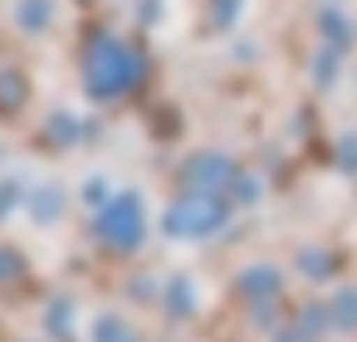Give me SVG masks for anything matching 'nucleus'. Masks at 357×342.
Returning <instances> with one entry per match:
<instances>
[{
	"mask_svg": "<svg viewBox=\"0 0 357 342\" xmlns=\"http://www.w3.org/2000/svg\"><path fill=\"white\" fill-rule=\"evenodd\" d=\"M20 25L25 30H45L50 25V0H25V6H20Z\"/></svg>",
	"mask_w": 357,
	"mask_h": 342,
	"instance_id": "obj_8",
	"label": "nucleus"
},
{
	"mask_svg": "<svg viewBox=\"0 0 357 342\" xmlns=\"http://www.w3.org/2000/svg\"><path fill=\"white\" fill-rule=\"evenodd\" d=\"M59 210H64V191H59V186H40V191L30 196V215H35V220H54Z\"/></svg>",
	"mask_w": 357,
	"mask_h": 342,
	"instance_id": "obj_6",
	"label": "nucleus"
},
{
	"mask_svg": "<svg viewBox=\"0 0 357 342\" xmlns=\"http://www.w3.org/2000/svg\"><path fill=\"white\" fill-rule=\"evenodd\" d=\"M84 74H89V93L93 98H118V93H128L137 84L142 64H137V54L123 40H108L103 35V40H93V49L84 59Z\"/></svg>",
	"mask_w": 357,
	"mask_h": 342,
	"instance_id": "obj_1",
	"label": "nucleus"
},
{
	"mask_svg": "<svg viewBox=\"0 0 357 342\" xmlns=\"http://www.w3.org/2000/svg\"><path fill=\"white\" fill-rule=\"evenodd\" d=\"M191 298H196V293H191V283H186V279H176V283H172V308H176V313H186V308H191Z\"/></svg>",
	"mask_w": 357,
	"mask_h": 342,
	"instance_id": "obj_11",
	"label": "nucleus"
},
{
	"mask_svg": "<svg viewBox=\"0 0 357 342\" xmlns=\"http://www.w3.org/2000/svg\"><path fill=\"white\" fill-rule=\"evenodd\" d=\"M333 313H337L342 327H357V293H337V308Z\"/></svg>",
	"mask_w": 357,
	"mask_h": 342,
	"instance_id": "obj_10",
	"label": "nucleus"
},
{
	"mask_svg": "<svg viewBox=\"0 0 357 342\" xmlns=\"http://www.w3.org/2000/svg\"><path fill=\"white\" fill-rule=\"evenodd\" d=\"M50 137H54V142H74V137H79V123H74L69 113H59V118L50 123Z\"/></svg>",
	"mask_w": 357,
	"mask_h": 342,
	"instance_id": "obj_9",
	"label": "nucleus"
},
{
	"mask_svg": "<svg viewBox=\"0 0 357 342\" xmlns=\"http://www.w3.org/2000/svg\"><path fill=\"white\" fill-rule=\"evenodd\" d=\"M235 196H240V201H255V196H259V186H255L250 176H235Z\"/></svg>",
	"mask_w": 357,
	"mask_h": 342,
	"instance_id": "obj_13",
	"label": "nucleus"
},
{
	"mask_svg": "<svg viewBox=\"0 0 357 342\" xmlns=\"http://www.w3.org/2000/svg\"><path fill=\"white\" fill-rule=\"evenodd\" d=\"M328 254H303V274H328Z\"/></svg>",
	"mask_w": 357,
	"mask_h": 342,
	"instance_id": "obj_12",
	"label": "nucleus"
},
{
	"mask_svg": "<svg viewBox=\"0 0 357 342\" xmlns=\"http://www.w3.org/2000/svg\"><path fill=\"white\" fill-rule=\"evenodd\" d=\"M142 230H147V215H142V201H137L132 191L113 196V201L103 205V215H98V235H103V244H113V249H137V244H142Z\"/></svg>",
	"mask_w": 357,
	"mask_h": 342,
	"instance_id": "obj_3",
	"label": "nucleus"
},
{
	"mask_svg": "<svg viewBox=\"0 0 357 342\" xmlns=\"http://www.w3.org/2000/svg\"><path fill=\"white\" fill-rule=\"evenodd\" d=\"M342 166H357V137L342 142Z\"/></svg>",
	"mask_w": 357,
	"mask_h": 342,
	"instance_id": "obj_14",
	"label": "nucleus"
},
{
	"mask_svg": "<svg viewBox=\"0 0 357 342\" xmlns=\"http://www.w3.org/2000/svg\"><path fill=\"white\" fill-rule=\"evenodd\" d=\"M225 196H215V191H186L172 210H167V230L176 235V240H201V235H211L215 225H225Z\"/></svg>",
	"mask_w": 357,
	"mask_h": 342,
	"instance_id": "obj_2",
	"label": "nucleus"
},
{
	"mask_svg": "<svg viewBox=\"0 0 357 342\" xmlns=\"http://www.w3.org/2000/svg\"><path fill=\"white\" fill-rule=\"evenodd\" d=\"M240 288H245L250 298H269V293L279 288V274H274L269 264H259V269H250V274L240 279Z\"/></svg>",
	"mask_w": 357,
	"mask_h": 342,
	"instance_id": "obj_7",
	"label": "nucleus"
},
{
	"mask_svg": "<svg viewBox=\"0 0 357 342\" xmlns=\"http://www.w3.org/2000/svg\"><path fill=\"white\" fill-rule=\"evenodd\" d=\"M6 274H15V254H0V279Z\"/></svg>",
	"mask_w": 357,
	"mask_h": 342,
	"instance_id": "obj_15",
	"label": "nucleus"
},
{
	"mask_svg": "<svg viewBox=\"0 0 357 342\" xmlns=\"http://www.w3.org/2000/svg\"><path fill=\"white\" fill-rule=\"evenodd\" d=\"M10 201H15V186H6V191H0V210H6Z\"/></svg>",
	"mask_w": 357,
	"mask_h": 342,
	"instance_id": "obj_16",
	"label": "nucleus"
},
{
	"mask_svg": "<svg viewBox=\"0 0 357 342\" xmlns=\"http://www.w3.org/2000/svg\"><path fill=\"white\" fill-rule=\"evenodd\" d=\"M25 74H15V69H0V113H15V108H25Z\"/></svg>",
	"mask_w": 357,
	"mask_h": 342,
	"instance_id": "obj_5",
	"label": "nucleus"
},
{
	"mask_svg": "<svg viewBox=\"0 0 357 342\" xmlns=\"http://www.w3.org/2000/svg\"><path fill=\"white\" fill-rule=\"evenodd\" d=\"M230 181H235V166H230V157L201 152V157L186 166V191H215V196H225V191H230Z\"/></svg>",
	"mask_w": 357,
	"mask_h": 342,
	"instance_id": "obj_4",
	"label": "nucleus"
}]
</instances>
